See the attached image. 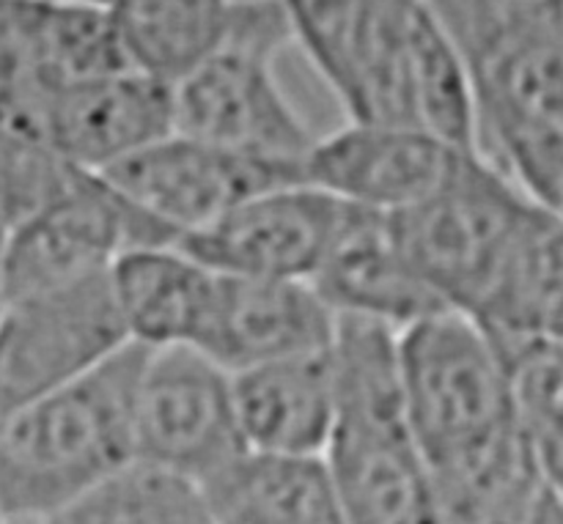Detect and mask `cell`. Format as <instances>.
<instances>
[{
    "instance_id": "1",
    "label": "cell",
    "mask_w": 563,
    "mask_h": 524,
    "mask_svg": "<svg viewBox=\"0 0 563 524\" xmlns=\"http://www.w3.org/2000/svg\"><path fill=\"white\" fill-rule=\"evenodd\" d=\"M467 80L473 152L561 212V0H427Z\"/></svg>"
},
{
    "instance_id": "2",
    "label": "cell",
    "mask_w": 563,
    "mask_h": 524,
    "mask_svg": "<svg viewBox=\"0 0 563 524\" xmlns=\"http://www.w3.org/2000/svg\"><path fill=\"white\" fill-rule=\"evenodd\" d=\"M333 432L324 445L344 524H445L432 472L407 417L396 330L339 316Z\"/></svg>"
},
{
    "instance_id": "3",
    "label": "cell",
    "mask_w": 563,
    "mask_h": 524,
    "mask_svg": "<svg viewBox=\"0 0 563 524\" xmlns=\"http://www.w3.org/2000/svg\"><path fill=\"white\" fill-rule=\"evenodd\" d=\"M143 346H124L77 382L0 415V514L31 522L135 465L132 393Z\"/></svg>"
},
{
    "instance_id": "4",
    "label": "cell",
    "mask_w": 563,
    "mask_h": 524,
    "mask_svg": "<svg viewBox=\"0 0 563 524\" xmlns=\"http://www.w3.org/2000/svg\"><path fill=\"white\" fill-rule=\"evenodd\" d=\"M291 42L280 0H234L212 53L170 86L174 132L302 165L317 137L286 97L275 66Z\"/></svg>"
},
{
    "instance_id": "5",
    "label": "cell",
    "mask_w": 563,
    "mask_h": 524,
    "mask_svg": "<svg viewBox=\"0 0 563 524\" xmlns=\"http://www.w3.org/2000/svg\"><path fill=\"white\" fill-rule=\"evenodd\" d=\"M335 93L355 124L427 132L473 152L465 71L427 0L363 3Z\"/></svg>"
},
{
    "instance_id": "6",
    "label": "cell",
    "mask_w": 563,
    "mask_h": 524,
    "mask_svg": "<svg viewBox=\"0 0 563 524\" xmlns=\"http://www.w3.org/2000/svg\"><path fill=\"white\" fill-rule=\"evenodd\" d=\"M396 357L407 417L429 472L515 432L504 360L465 313L440 311L399 330Z\"/></svg>"
},
{
    "instance_id": "7",
    "label": "cell",
    "mask_w": 563,
    "mask_h": 524,
    "mask_svg": "<svg viewBox=\"0 0 563 524\" xmlns=\"http://www.w3.org/2000/svg\"><path fill=\"white\" fill-rule=\"evenodd\" d=\"M544 207L504 170L467 152L438 192L394 214L407 261L449 311L467 313L520 231Z\"/></svg>"
},
{
    "instance_id": "8",
    "label": "cell",
    "mask_w": 563,
    "mask_h": 524,
    "mask_svg": "<svg viewBox=\"0 0 563 524\" xmlns=\"http://www.w3.org/2000/svg\"><path fill=\"white\" fill-rule=\"evenodd\" d=\"M174 242L170 231L132 207L102 176L80 174L64 196L9 236L0 253V302L108 278L130 250Z\"/></svg>"
},
{
    "instance_id": "9",
    "label": "cell",
    "mask_w": 563,
    "mask_h": 524,
    "mask_svg": "<svg viewBox=\"0 0 563 524\" xmlns=\"http://www.w3.org/2000/svg\"><path fill=\"white\" fill-rule=\"evenodd\" d=\"M231 374L196 349H146L132 393L135 465L196 487L245 454Z\"/></svg>"
},
{
    "instance_id": "10",
    "label": "cell",
    "mask_w": 563,
    "mask_h": 524,
    "mask_svg": "<svg viewBox=\"0 0 563 524\" xmlns=\"http://www.w3.org/2000/svg\"><path fill=\"white\" fill-rule=\"evenodd\" d=\"M0 126L71 168L102 174L174 132L170 86L119 71L69 86L20 88L0 104Z\"/></svg>"
},
{
    "instance_id": "11",
    "label": "cell",
    "mask_w": 563,
    "mask_h": 524,
    "mask_svg": "<svg viewBox=\"0 0 563 524\" xmlns=\"http://www.w3.org/2000/svg\"><path fill=\"white\" fill-rule=\"evenodd\" d=\"M124 346L108 278L0 302V415L77 382Z\"/></svg>"
},
{
    "instance_id": "12",
    "label": "cell",
    "mask_w": 563,
    "mask_h": 524,
    "mask_svg": "<svg viewBox=\"0 0 563 524\" xmlns=\"http://www.w3.org/2000/svg\"><path fill=\"white\" fill-rule=\"evenodd\" d=\"M97 176L174 239L214 223L258 192L306 181L297 163L229 152L179 132H168Z\"/></svg>"
},
{
    "instance_id": "13",
    "label": "cell",
    "mask_w": 563,
    "mask_h": 524,
    "mask_svg": "<svg viewBox=\"0 0 563 524\" xmlns=\"http://www.w3.org/2000/svg\"><path fill=\"white\" fill-rule=\"evenodd\" d=\"M335 214V198L297 181L247 198L174 245L225 278L308 283L322 261Z\"/></svg>"
},
{
    "instance_id": "14",
    "label": "cell",
    "mask_w": 563,
    "mask_h": 524,
    "mask_svg": "<svg viewBox=\"0 0 563 524\" xmlns=\"http://www.w3.org/2000/svg\"><path fill=\"white\" fill-rule=\"evenodd\" d=\"M465 154L427 132L352 121L313 141L302 179L339 203L394 218L438 192Z\"/></svg>"
},
{
    "instance_id": "15",
    "label": "cell",
    "mask_w": 563,
    "mask_h": 524,
    "mask_svg": "<svg viewBox=\"0 0 563 524\" xmlns=\"http://www.w3.org/2000/svg\"><path fill=\"white\" fill-rule=\"evenodd\" d=\"M308 283L335 316L405 330L449 311L407 261L390 214L339 203L328 247Z\"/></svg>"
},
{
    "instance_id": "16",
    "label": "cell",
    "mask_w": 563,
    "mask_h": 524,
    "mask_svg": "<svg viewBox=\"0 0 563 524\" xmlns=\"http://www.w3.org/2000/svg\"><path fill=\"white\" fill-rule=\"evenodd\" d=\"M218 300L201 355L229 374L330 349L339 316L302 280L218 275Z\"/></svg>"
},
{
    "instance_id": "17",
    "label": "cell",
    "mask_w": 563,
    "mask_h": 524,
    "mask_svg": "<svg viewBox=\"0 0 563 524\" xmlns=\"http://www.w3.org/2000/svg\"><path fill=\"white\" fill-rule=\"evenodd\" d=\"M108 280L130 344L201 349L218 300V272L176 245H154L121 256Z\"/></svg>"
},
{
    "instance_id": "18",
    "label": "cell",
    "mask_w": 563,
    "mask_h": 524,
    "mask_svg": "<svg viewBox=\"0 0 563 524\" xmlns=\"http://www.w3.org/2000/svg\"><path fill=\"white\" fill-rule=\"evenodd\" d=\"M240 437L247 450L322 456L333 432L330 349L231 374Z\"/></svg>"
},
{
    "instance_id": "19",
    "label": "cell",
    "mask_w": 563,
    "mask_h": 524,
    "mask_svg": "<svg viewBox=\"0 0 563 524\" xmlns=\"http://www.w3.org/2000/svg\"><path fill=\"white\" fill-rule=\"evenodd\" d=\"M561 212L542 209L520 231L484 294L465 313L500 357L539 341H561Z\"/></svg>"
},
{
    "instance_id": "20",
    "label": "cell",
    "mask_w": 563,
    "mask_h": 524,
    "mask_svg": "<svg viewBox=\"0 0 563 524\" xmlns=\"http://www.w3.org/2000/svg\"><path fill=\"white\" fill-rule=\"evenodd\" d=\"M198 489L214 524H344L322 456L245 450Z\"/></svg>"
},
{
    "instance_id": "21",
    "label": "cell",
    "mask_w": 563,
    "mask_h": 524,
    "mask_svg": "<svg viewBox=\"0 0 563 524\" xmlns=\"http://www.w3.org/2000/svg\"><path fill=\"white\" fill-rule=\"evenodd\" d=\"M119 71L132 69L108 9L77 0H25L20 80L5 99L20 88L69 86Z\"/></svg>"
},
{
    "instance_id": "22",
    "label": "cell",
    "mask_w": 563,
    "mask_h": 524,
    "mask_svg": "<svg viewBox=\"0 0 563 524\" xmlns=\"http://www.w3.org/2000/svg\"><path fill=\"white\" fill-rule=\"evenodd\" d=\"M234 0H113L108 5L132 71L174 86L220 42Z\"/></svg>"
},
{
    "instance_id": "23",
    "label": "cell",
    "mask_w": 563,
    "mask_h": 524,
    "mask_svg": "<svg viewBox=\"0 0 563 524\" xmlns=\"http://www.w3.org/2000/svg\"><path fill=\"white\" fill-rule=\"evenodd\" d=\"M16 524H214L196 483L132 465L75 503Z\"/></svg>"
},
{
    "instance_id": "24",
    "label": "cell",
    "mask_w": 563,
    "mask_h": 524,
    "mask_svg": "<svg viewBox=\"0 0 563 524\" xmlns=\"http://www.w3.org/2000/svg\"><path fill=\"white\" fill-rule=\"evenodd\" d=\"M506 368L509 415L517 437L550 487L561 489L563 360L561 341H539L500 357Z\"/></svg>"
},
{
    "instance_id": "25",
    "label": "cell",
    "mask_w": 563,
    "mask_h": 524,
    "mask_svg": "<svg viewBox=\"0 0 563 524\" xmlns=\"http://www.w3.org/2000/svg\"><path fill=\"white\" fill-rule=\"evenodd\" d=\"M80 174L86 170L0 126V253L16 225L64 196Z\"/></svg>"
},
{
    "instance_id": "26",
    "label": "cell",
    "mask_w": 563,
    "mask_h": 524,
    "mask_svg": "<svg viewBox=\"0 0 563 524\" xmlns=\"http://www.w3.org/2000/svg\"><path fill=\"white\" fill-rule=\"evenodd\" d=\"M366 0H280L291 36L308 49L324 80L339 91L352 33Z\"/></svg>"
},
{
    "instance_id": "27",
    "label": "cell",
    "mask_w": 563,
    "mask_h": 524,
    "mask_svg": "<svg viewBox=\"0 0 563 524\" xmlns=\"http://www.w3.org/2000/svg\"><path fill=\"white\" fill-rule=\"evenodd\" d=\"M25 0H0V102L20 80Z\"/></svg>"
},
{
    "instance_id": "28",
    "label": "cell",
    "mask_w": 563,
    "mask_h": 524,
    "mask_svg": "<svg viewBox=\"0 0 563 524\" xmlns=\"http://www.w3.org/2000/svg\"><path fill=\"white\" fill-rule=\"evenodd\" d=\"M0 524H11V522H9V520H5V516H3V514H0Z\"/></svg>"
},
{
    "instance_id": "29",
    "label": "cell",
    "mask_w": 563,
    "mask_h": 524,
    "mask_svg": "<svg viewBox=\"0 0 563 524\" xmlns=\"http://www.w3.org/2000/svg\"><path fill=\"white\" fill-rule=\"evenodd\" d=\"M537 509H539V505H537ZM531 516H533V514H531ZM526 524H528V522H526Z\"/></svg>"
}]
</instances>
